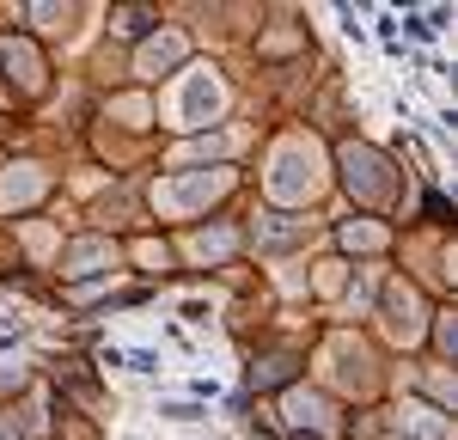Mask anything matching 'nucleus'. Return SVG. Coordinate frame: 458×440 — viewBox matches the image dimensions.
Masks as SVG:
<instances>
[{"instance_id":"1","label":"nucleus","mask_w":458,"mask_h":440,"mask_svg":"<svg viewBox=\"0 0 458 440\" xmlns=\"http://www.w3.org/2000/svg\"><path fill=\"white\" fill-rule=\"evenodd\" d=\"M129 361H135V373H159V355H147V349H135Z\"/></svg>"}]
</instances>
